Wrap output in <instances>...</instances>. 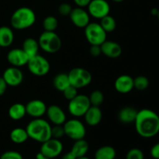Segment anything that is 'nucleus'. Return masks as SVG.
Here are the masks:
<instances>
[{
    "label": "nucleus",
    "instance_id": "nucleus-38",
    "mask_svg": "<svg viewBox=\"0 0 159 159\" xmlns=\"http://www.w3.org/2000/svg\"><path fill=\"white\" fill-rule=\"evenodd\" d=\"M150 153L154 159H159V143L152 146Z\"/></svg>",
    "mask_w": 159,
    "mask_h": 159
},
{
    "label": "nucleus",
    "instance_id": "nucleus-27",
    "mask_svg": "<svg viewBox=\"0 0 159 159\" xmlns=\"http://www.w3.org/2000/svg\"><path fill=\"white\" fill-rule=\"evenodd\" d=\"M53 85L59 92H63L65 89L70 85L68 73H59L56 75L53 79Z\"/></svg>",
    "mask_w": 159,
    "mask_h": 159
},
{
    "label": "nucleus",
    "instance_id": "nucleus-17",
    "mask_svg": "<svg viewBox=\"0 0 159 159\" xmlns=\"http://www.w3.org/2000/svg\"><path fill=\"white\" fill-rule=\"evenodd\" d=\"M114 88L117 93L127 94L134 89V79L129 75H122L116 78L114 82Z\"/></svg>",
    "mask_w": 159,
    "mask_h": 159
},
{
    "label": "nucleus",
    "instance_id": "nucleus-1",
    "mask_svg": "<svg viewBox=\"0 0 159 159\" xmlns=\"http://www.w3.org/2000/svg\"><path fill=\"white\" fill-rule=\"evenodd\" d=\"M134 125L137 133L141 138H154L159 133V116L153 110L143 109L138 111Z\"/></svg>",
    "mask_w": 159,
    "mask_h": 159
},
{
    "label": "nucleus",
    "instance_id": "nucleus-40",
    "mask_svg": "<svg viewBox=\"0 0 159 159\" xmlns=\"http://www.w3.org/2000/svg\"><path fill=\"white\" fill-rule=\"evenodd\" d=\"M91 2V0H74V2L75 3L76 6L78 7H86L89 2Z\"/></svg>",
    "mask_w": 159,
    "mask_h": 159
},
{
    "label": "nucleus",
    "instance_id": "nucleus-16",
    "mask_svg": "<svg viewBox=\"0 0 159 159\" xmlns=\"http://www.w3.org/2000/svg\"><path fill=\"white\" fill-rule=\"evenodd\" d=\"M46 114L50 122L54 125H63L66 121V114L57 105H51L47 108Z\"/></svg>",
    "mask_w": 159,
    "mask_h": 159
},
{
    "label": "nucleus",
    "instance_id": "nucleus-15",
    "mask_svg": "<svg viewBox=\"0 0 159 159\" xmlns=\"http://www.w3.org/2000/svg\"><path fill=\"white\" fill-rule=\"evenodd\" d=\"M26 114L33 118H40L46 113L47 108L44 102L40 99H33L26 103Z\"/></svg>",
    "mask_w": 159,
    "mask_h": 159
},
{
    "label": "nucleus",
    "instance_id": "nucleus-24",
    "mask_svg": "<svg viewBox=\"0 0 159 159\" xmlns=\"http://www.w3.org/2000/svg\"><path fill=\"white\" fill-rule=\"evenodd\" d=\"M89 145V143L85 139H80L78 141H75L72 147H71V152L75 155L77 158H81L86 155L88 153Z\"/></svg>",
    "mask_w": 159,
    "mask_h": 159
},
{
    "label": "nucleus",
    "instance_id": "nucleus-12",
    "mask_svg": "<svg viewBox=\"0 0 159 159\" xmlns=\"http://www.w3.org/2000/svg\"><path fill=\"white\" fill-rule=\"evenodd\" d=\"M2 78L8 86L16 87L21 85L23 82V74L20 68L12 66L5 70Z\"/></svg>",
    "mask_w": 159,
    "mask_h": 159
},
{
    "label": "nucleus",
    "instance_id": "nucleus-14",
    "mask_svg": "<svg viewBox=\"0 0 159 159\" xmlns=\"http://www.w3.org/2000/svg\"><path fill=\"white\" fill-rule=\"evenodd\" d=\"M29 57L22 48H13L7 54V61L12 66L20 67L26 65L29 61Z\"/></svg>",
    "mask_w": 159,
    "mask_h": 159
},
{
    "label": "nucleus",
    "instance_id": "nucleus-36",
    "mask_svg": "<svg viewBox=\"0 0 159 159\" xmlns=\"http://www.w3.org/2000/svg\"><path fill=\"white\" fill-rule=\"evenodd\" d=\"M72 9L73 8L71 7V6L69 3L64 2L61 3V4L58 6V12L59 14H61V15L63 16H67L70 15Z\"/></svg>",
    "mask_w": 159,
    "mask_h": 159
},
{
    "label": "nucleus",
    "instance_id": "nucleus-33",
    "mask_svg": "<svg viewBox=\"0 0 159 159\" xmlns=\"http://www.w3.org/2000/svg\"><path fill=\"white\" fill-rule=\"evenodd\" d=\"M65 135L63 125H54L51 127V138L60 140Z\"/></svg>",
    "mask_w": 159,
    "mask_h": 159
},
{
    "label": "nucleus",
    "instance_id": "nucleus-42",
    "mask_svg": "<svg viewBox=\"0 0 159 159\" xmlns=\"http://www.w3.org/2000/svg\"><path fill=\"white\" fill-rule=\"evenodd\" d=\"M36 159H50V158H47V157H45L44 155H42L40 152H39V153L36 155Z\"/></svg>",
    "mask_w": 159,
    "mask_h": 159
},
{
    "label": "nucleus",
    "instance_id": "nucleus-46",
    "mask_svg": "<svg viewBox=\"0 0 159 159\" xmlns=\"http://www.w3.org/2000/svg\"><path fill=\"white\" fill-rule=\"evenodd\" d=\"M157 18H158V21H159V9H158V14H157Z\"/></svg>",
    "mask_w": 159,
    "mask_h": 159
},
{
    "label": "nucleus",
    "instance_id": "nucleus-13",
    "mask_svg": "<svg viewBox=\"0 0 159 159\" xmlns=\"http://www.w3.org/2000/svg\"><path fill=\"white\" fill-rule=\"evenodd\" d=\"M71 23L79 28H85L90 23V16L88 11H85L82 7L72 9L69 15Z\"/></svg>",
    "mask_w": 159,
    "mask_h": 159
},
{
    "label": "nucleus",
    "instance_id": "nucleus-44",
    "mask_svg": "<svg viewBox=\"0 0 159 159\" xmlns=\"http://www.w3.org/2000/svg\"><path fill=\"white\" fill-rule=\"evenodd\" d=\"M77 159H91V158H89V157H87L86 155H85V156L81 157V158H78Z\"/></svg>",
    "mask_w": 159,
    "mask_h": 159
},
{
    "label": "nucleus",
    "instance_id": "nucleus-23",
    "mask_svg": "<svg viewBox=\"0 0 159 159\" xmlns=\"http://www.w3.org/2000/svg\"><path fill=\"white\" fill-rule=\"evenodd\" d=\"M9 116L13 120H20L26 115V107L23 104L16 102L11 106L8 110Z\"/></svg>",
    "mask_w": 159,
    "mask_h": 159
},
{
    "label": "nucleus",
    "instance_id": "nucleus-43",
    "mask_svg": "<svg viewBox=\"0 0 159 159\" xmlns=\"http://www.w3.org/2000/svg\"><path fill=\"white\" fill-rule=\"evenodd\" d=\"M158 12V9H157V8H153V9H152V11H151V13H152L153 16H157Z\"/></svg>",
    "mask_w": 159,
    "mask_h": 159
},
{
    "label": "nucleus",
    "instance_id": "nucleus-5",
    "mask_svg": "<svg viewBox=\"0 0 159 159\" xmlns=\"http://www.w3.org/2000/svg\"><path fill=\"white\" fill-rule=\"evenodd\" d=\"M70 85L76 89H82L88 86L93 80L92 74L83 68H74L68 73Z\"/></svg>",
    "mask_w": 159,
    "mask_h": 159
},
{
    "label": "nucleus",
    "instance_id": "nucleus-25",
    "mask_svg": "<svg viewBox=\"0 0 159 159\" xmlns=\"http://www.w3.org/2000/svg\"><path fill=\"white\" fill-rule=\"evenodd\" d=\"M116 156V150L110 145L102 146L95 152V159H115Z\"/></svg>",
    "mask_w": 159,
    "mask_h": 159
},
{
    "label": "nucleus",
    "instance_id": "nucleus-35",
    "mask_svg": "<svg viewBox=\"0 0 159 159\" xmlns=\"http://www.w3.org/2000/svg\"><path fill=\"white\" fill-rule=\"evenodd\" d=\"M0 159H23V155L16 151H7L2 154Z\"/></svg>",
    "mask_w": 159,
    "mask_h": 159
},
{
    "label": "nucleus",
    "instance_id": "nucleus-26",
    "mask_svg": "<svg viewBox=\"0 0 159 159\" xmlns=\"http://www.w3.org/2000/svg\"><path fill=\"white\" fill-rule=\"evenodd\" d=\"M10 139L13 143L17 144H21L26 142L29 138L27 131L26 128H22V127H16L14 128L10 132Z\"/></svg>",
    "mask_w": 159,
    "mask_h": 159
},
{
    "label": "nucleus",
    "instance_id": "nucleus-34",
    "mask_svg": "<svg viewBox=\"0 0 159 159\" xmlns=\"http://www.w3.org/2000/svg\"><path fill=\"white\" fill-rule=\"evenodd\" d=\"M62 93H63V96L64 97H65V99L70 101L72 99H74V98L78 95V89H76L75 87L70 85L69 86L67 87V88L62 92Z\"/></svg>",
    "mask_w": 159,
    "mask_h": 159
},
{
    "label": "nucleus",
    "instance_id": "nucleus-30",
    "mask_svg": "<svg viewBox=\"0 0 159 159\" xmlns=\"http://www.w3.org/2000/svg\"><path fill=\"white\" fill-rule=\"evenodd\" d=\"M58 26L57 18L53 16H48L43 21V28L44 31H55Z\"/></svg>",
    "mask_w": 159,
    "mask_h": 159
},
{
    "label": "nucleus",
    "instance_id": "nucleus-28",
    "mask_svg": "<svg viewBox=\"0 0 159 159\" xmlns=\"http://www.w3.org/2000/svg\"><path fill=\"white\" fill-rule=\"evenodd\" d=\"M100 26L107 33H111L116 28V21L110 14L100 20Z\"/></svg>",
    "mask_w": 159,
    "mask_h": 159
},
{
    "label": "nucleus",
    "instance_id": "nucleus-2",
    "mask_svg": "<svg viewBox=\"0 0 159 159\" xmlns=\"http://www.w3.org/2000/svg\"><path fill=\"white\" fill-rule=\"evenodd\" d=\"M29 138L39 143H43L51 138V126L46 120L34 118L26 127Z\"/></svg>",
    "mask_w": 159,
    "mask_h": 159
},
{
    "label": "nucleus",
    "instance_id": "nucleus-41",
    "mask_svg": "<svg viewBox=\"0 0 159 159\" xmlns=\"http://www.w3.org/2000/svg\"><path fill=\"white\" fill-rule=\"evenodd\" d=\"M77 158H78L77 157H76L75 155L71 152V151H70L69 152H68V153H65L61 158V159H77Z\"/></svg>",
    "mask_w": 159,
    "mask_h": 159
},
{
    "label": "nucleus",
    "instance_id": "nucleus-9",
    "mask_svg": "<svg viewBox=\"0 0 159 159\" xmlns=\"http://www.w3.org/2000/svg\"><path fill=\"white\" fill-rule=\"evenodd\" d=\"M26 65L30 72L37 77L46 75L49 73L51 69V65L48 59L40 54H37L30 57Z\"/></svg>",
    "mask_w": 159,
    "mask_h": 159
},
{
    "label": "nucleus",
    "instance_id": "nucleus-37",
    "mask_svg": "<svg viewBox=\"0 0 159 159\" xmlns=\"http://www.w3.org/2000/svg\"><path fill=\"white\" fill-rule=\"evenodd\" d=\"M89 53L93 57H99L102 54L100 45H91L89 49Z\"/></svg>",
    "mask_w": 159,
    "mask_h": 159
},
{
    "label": "nucleus",
    "instance_id": "nucleus-11",
    "mask_svg": "<svg viewBox=\"0 0 159 159\" xmlns=\"http://www.w3.org/2000/svg\"><path fill=\"white\" fill-rule=\"evenodd\" d=\"M90 16L101 20L110 12V6L107 0H91L87 6Z\"/></svg>",
    "mask_w": 159,
    "mask_h": 159
},
{
    "label": "nucleus",
    "instance_id": "nucleus-19",
    "mask_svg": "<svg viewBox=\"0 0 159 159\" xmlns=\"http://www.w3.org/2000/svg\"><path fill=\"white\" fill-rule=\"evenodd\" d=\"M83 116L86 124L91 127H95L97 126L102 120V110H100L99 107L91 106Z\"/></svg>",
    "mask_w": 159,
    "mask_h": 159
},
{
    "label": "nucleus",
    "instance_id": "nucleus-7",
    "mask_svg": "<svg viewBox=\"0 0 159 159\" xmlns=\"http://www.w3.org/2000/svg\"><path fill=\"white\" fill-rule=\"evenodd\" d=\"M90 107L91 104L89 96L83 94H78L74 99L69 101L68 108L70 114L78 118L83 116Z\"/></svg>",
    "mask_w": 159,
    "mask_h": 159
},
{
    "label": "nucleus",
    "instance_id": "nucleus-31",
    "mask_svg": "<svg viewBox=\"0 0 159 159\" xmlns=\"http://www.w3.org/2000/svg\"><path fill=\"white\" fill-rule=\"evenodd\" d=\"M149 86V80L146 76L139 75L134 79V87L137 90L144 91Z\"/></svg>",
    "mask_w": 159,
    "mask_h": 159
},
{
    "label": "nucleus",
    "instance_id": "nucleus-39",
    "mask_svg": "<svg viewBox=\"0 0 159 159\" xmlns=\"http://www.w3.org/2000/svg\"><path fill=\"white\" fill-rule=\"evenodd\" d=\"M7 86V84L5 82L4 79L2 77H0V96H2L6 93Z\"/></svg>",
    "mask_w": 159,
    "mask_h": 159
},
{
    "label": "nucleus",
    "instance_id": "nucleus-20",
    "mask_svg": "<svg viewBox=\"0 0 159 159\" xmlns=\"http://www.w3.org/2000/svg\"><path fill=\"white\" fill-rule=\"evenodd\" d=\"M138 110L132 107H125L120 109L118 113V120L124 124H130L134 123Z\"/></svg>",
    "mask_w": 159,
    "mask_h": 159
},
{
    "label": "nucleus",
    "instance_id": "nucleus-10",
    "mask_svg": "<svg viewBox=\"0 0 159 159\" xmlns=\"http://www.w3.org/2000/svg\"><path fill=\"white\" fill-rule=\"evenodd\" d=\"M63 149V144L60 140L51 138L45 142L42 143L40 152L47 158L54 159L62 153Z\"/></svg>",
    "mask_w": 159,
    "mask_h": 159
},
{
    "label": "nucleus",
    "instance_id": "nucleus-32",
    "mask_svg": "<svg viewBox=\"0 0 159 159\" xmlns=\"http://www.w3.org/2000/svg\"><path fill=\"white\" fill-rule=\"evenodd\" d=\"M126 159H144V152L141 149L134 148L127 152Z\"/></svg>",
    "mask_w": 159,
    "mask_h": 159
},
{
    "label": "nucleus",
    "instance_id": "nucleus-6",
    "mask_svg": "<svg viewBox=\"0 0 159 159\" xmlns=\"http://www.w3.org/2000/svg\"><path fill=\"white\" fill-rule=\"evenodd\" d=\"M85 36L90 45H101L107 40V33L98 23H89L85 28Z\"/></svg>",
    "mask_w": 159,
    "mask_h": 159
},
{
    "label": "nucleus",
    "instance_id": "nucleus-45",
    "mask_svg": "<svg viewBox=\"0 0 159 159\" xmlns=\"http://www.w3.org/2000/svg\"><path fill=\"white\" fill-rule=\"evenodd\" d=\"M113 1L115 2H122L124 0H113Z\"/></svg>",
    "mask_w": 159,
    "mask_h": 159
},
{
    "label": "nucleus",
    "instance_id": "nucleus-18",
    "mask_svg": "<svg viewBox=\"0 0 159 159\" xmlns=\"http://www.w3.org/2000/svg\"><path fill=\"white\" fill-rule=\"evenodd\" d=\"M100 47L102 54L110 58H117L122 54V48L116 41L107 40L100 45Z\"/></svg>",
    "mask_w": 159,
    "mask_h": 159
},
{
    "label": "nucleus",
    "instance_id": "nucleus-8",
    "mask_svg": "<svg viewBox=\"0 0 159 159\" xmlns=\"http://www.w3.org/2000/svg\"><path fill=\"white\" fill-rule=\"evenodd\" d=\"M65 133L68 138L73 141L84 139L86 134V129L82 121L74 118L65 121L63 124Z\"/></svg>",
    "mask_w": 159,
    "mask_h": 159
},
{
    "label": "nucleus",
    "instance_id": "nucleus-21",
    "mask_svg": "<svg viewBox=\"0 0 159 159\" xmlns=\"http://www.w3.org/2000/svg\"><path fill=\"white\" fill-rule=\"evenodd\" d=\"M22 49L27 54L29 58L37 55L38 54L39 49H40L38 40L32 38V37H28V38L25 39L24 41L23 42Z\"/></svg>",
    "mask_w": 159,
    "mask_h": 159
},
{
    "label": "nucleus",
    "instance_id": "nucleus-22",
    "mask_svg": "<svg viewBox=\"0 0 159 159\" xmlns=\"http://www.w3.org/2000/svg\"><path fill=\"white\" fill-rule=\"evenodd\" d=\"M14 40V34L10 27L6 26H0V47L8 48Z\"/></svg>",
    "mask_w": 159,
    "mask_h": 159
},
{
    "label": "nucleus",
    "instance_id": "nucleus-29",
    "mask_svg": "<svg viewBox=\"0 0 159 159\" xmlns=\"http://www.w3.org/2000/svg\"><path fill=\"white\" fill-rule=\"evenodd\" d=\"M90 104L91 106L95 107H100L104 101V95L100 90H94L91 93L90 96H89Z\"/></svg>",
    "mask_w": 159,
    "mask_h": 159
},
{
    "label": "nucleus",
    "instance_id": "nucleus-4",
    "mask_svg": "<svg viewBox=\"0 0 159 159\" xmlns=\"http://www.w3.org/2000/svg\"><path fill=\"white\" fill-rule=\"evenodd\" d=\"M40 48L48 54H54L61 48L62 42L61 37L55 31H43L38 39Z\"/></svg>",
    "mask_w": 159,
    "mask_h": 159
},
{
    "label": "nucleus",
    "instance_id": "nucleus-3",
    "mask_svg": "<svg viewBox=\"0 0 159 159\" xmlns=\"http://www.w3.org/2000/svg\"><path fill=\"white\" fill-rule=\"evenodd\" d=\"M36 14L29 7H20L15 10L10 18L11 26L17 30H23L31 27L35 23Z\"/></svg>",
    "mask_w": 159,
    "mask_h": 159
}]
</instances>
